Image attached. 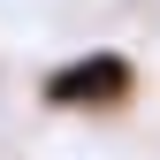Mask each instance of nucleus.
<instances>
[{
    "instance_id": "nucleus-1",
    "label": "nucleus",
    "mask_w": 160,
    "mask_h": 160,
    "mask_svg": "<svg viewBox=\"0 0 160 160\" xmlns=\"http://www.w3.org/2000/svg\"><path fill=\"white\" fill-rule=\"evenodd\" d=\"M130 92H137L130 53H76L46 76V107H69V114H114L130 107Z\"/></svg>"
}]
</instances>
